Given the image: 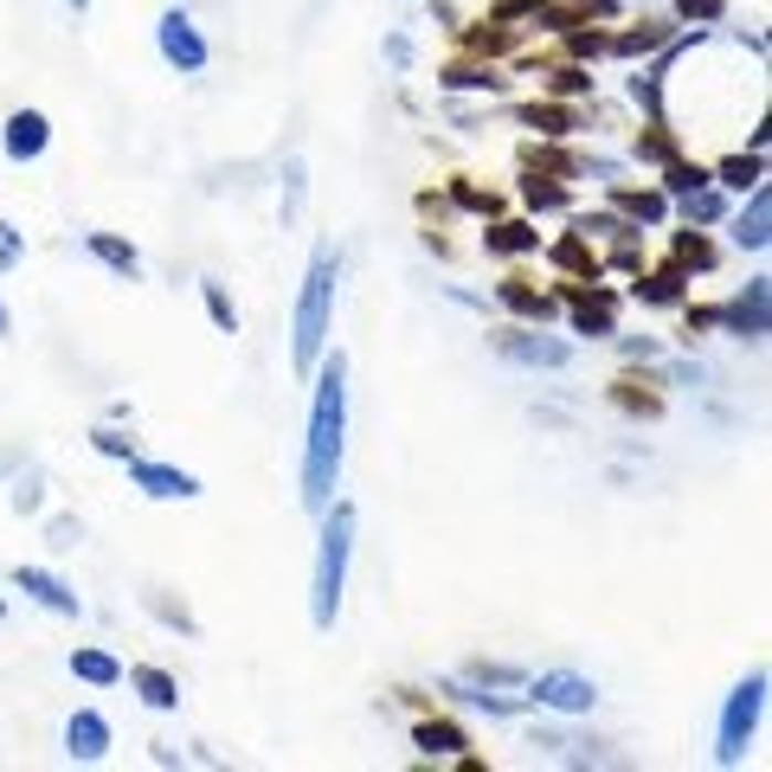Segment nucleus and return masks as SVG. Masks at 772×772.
<instances>
[{
    "label": "nucleus",
    "instance_id": "e433bc0d",
    "mask_svg": "<svg viewBox=\"0 0 772 772\" xmlns=\"http://www.w3.org/2000/svg\"><path fill=\"white\" fill-rule=\"evenodd\" d=\"M612 39H599V33H573V52H605Z\"/></svg>",
    "mask_w": 772,
    "mask_h": 772
},
{
    "label": "nucleus",
    "instance_id": "1a4fd4ad",
    "mask_svg": "<svg viewBox=\"0 0 772 772\" xmlns=\"http://www.w3.org/2000/svg\"><path fill=\"white\" fill-rule=\"evenodd\" d=\"M65 753L72 760H104L110 753V721L97 708H77L72 721H65Z\"/></svg>",
    "mask_w": 772,
    "mask_h": 772
},
{
    "label": "nucleus",
    "instance_id": "20e7f679",
    "mask_svg": "<svg viewBox=\"0 0 772 772\" xmlns=\"http://www.w3.org/2000/svg\"><path fill=\"white\" fill-rule=\"evenodd\" d=\"M760 708H766V676L753 669L734 696H728V708H721V740H715V760L721 766H734L740 753H747V740L760 728Z\"/></svg>",
    "mask_w": 772,
    "mask_h": 772
},
{
    "label": "nucleus",
    "instance_id": "f704fd0d",
    "mask_svg": "<svg viewBox=\"0 0 772 772\" xmlns=\"http://www.w3.org/2000/svg\"><path fill=\"white\" fill-rule=\"evenodd\" d=\"M683 13H689V20H715V13H721V0H683Z\"/></svg>",
    "mask_w": 772,
    "mask_h": 772
},
{
    "label": "nucleus",
    "instance_id": "ddd939ff",
    "mask_svg": "<svg viewBox=\"0 0 772 772\" xmlns=\"http://www.w3.org/2000/svg\"><path fill=\"white\" fill-rule=\"evenodd\" d=\"M766 225H772V193H766V187H753V207L740 213V225H734V245H747V252H760V245H766Z\"/></svg>",
    "mask_w": 772,
    "mask_h": 772
},
{
    "label": "nucleus",
    "instance_id": "c756f323",
    "mask_svg": "<svg viewBox=\"0 0 772 772\" xmlns=\"http://www.w3.org/2000/svg\"><path fill=\"white\" fill-rule=\"evenodd\" d=\"M521 200L528 207H567V193L560 187H541V181H521Z\"/></svg>",
    "mask_w": 772,
    "mask_h": 772
},
{
    "label": "nucleus",
    "instance_id": "4468645a",
    "mask_svg": "<svg viewBox=\"0 0 772 772\" xmlns=\"http://www.w3.org/2000/svg\"><path fill=\"white\" fill-rule=\"evenodd\" d=\"M129 683L142 689V701H148V708H175V701H181V683H175L168 669H155V663H142V669H129Z\"/></svg>",
    "mask_w": 772,
    "mask_h": 772
},
{
    "label": "nucleus",
    "instance_id": "9d476101",
    "mask_svg": "<svg viewBox=\"0 0 772 772\" xmlns=\"http://www.w3.org/2000/svg\"><path fill=\"white\" fill-rule=\"evenodd\" d=\"M13 586H20V592H33V599L45 605V612H65V618H77V592L65 586L59 573H45V567H20V573H13Z\"/></svg>",
    "mask_w": 772,
    "mask_h": 772
},
{
    "label": "nucleus",
    "instance_id": "aec40b11",
    "mask_svg": "<svg viewBox=\"0 0 772 772\" xmlns=\"http://www.w3.org/2000/svg\"><path fill=\"white\" fill-rule=\"evenodd\" d=\"M503 303H509L515 316H548L553 303L541 290H528V284H521V277H509V284H503Z\"/></svg>",
    "mask_w": 772,
    "mask_h": 772
},
{
    "label": "nucleus",
    "instance_id": "58836bf2",
    "mask_svg": "<svg viewBox=\"0 0 772 772\" xmlns=\"http://www.w3.org/2000/svg\"><path fill=\"white\" fill-rule=\"evenodd\" d=\"M0 335H7V309H0Z\"/></svg>",
    "mask_w": 772,
    "mask_h": 772
},
{
    "label": "nucleus",
    "instance_id": "6ab92c4d",
    "mask_svg": "<svg viewBox=\"0 0 772 772\" xmlns=\"http://www.w3.org/2000/svg\"><path fill=\"white\" fill-rule=\"evenodd\" d=\"M573 322L586 335H612V296H580L573 303Z\"/></svg>",
    "mask_w": 772,
    "mask_h": 772
},
{
    "label": "nucleus",
    "instance_id": "72a5a7b5",
    "mask_svg": "<svg viewBox=\"0 0 772 772\" xmlns=\"http://www.w3.org/2000/svg\"><path fill=\"white\" fill-rule=\"evenodd\" d=\"M97 451H110V457H123V464L136 457V451H129V438H116V432H97Z\"/></svg>",
    "mask_w": 772,
    "mask_h": 772
},
{
    "label": "nucleus",
    "instance_id": "cd10ccee",
    "mask_svg": "<svg viewBox=\"0 0 772 772\" xmlns=\"http://www.w3.org/2000/svg\"><path fill=\"white\" fill-rule=\"evenodd\" d=\"M676 257L696 264V271H708V264H715V245H708V239H676Z\"/></svg>",
    "mask_w": 772,
    "mask_h": 772
},
{
    "label": "nucleus",
    "instance_id": "bb28decb",
    "mask_svg": "<svg viewBox=\"0 0 772 772\" xmlns=\"http://www.w3.org/2000/svg\"><path fill=\"white\" fill-rule=\"evenodd\" d=\"M444 84H457V91H496L503 77H496V72H470V65H457V72H444Z\"/></svg>",
    "mask_w": 772,
    "mask_h": 772
},
{
    "label": "nucleus",
    "instance_id": "b1692460",
    "mask_svg": "<svg viewBox=\"0 0 772 772\" xmlns=\"http://www.w3.org/2000/svg\"><path fill=\"white\" fill-rule=\"evenodd\" d=\"M521 116H528L535 129L548 123V136H567V129H573V110H553V104H535V110H521Z\"/></svg>",
    "mask_w": 772,
    "mask_h": 772
},
{
    "label": "nucleus",
    "instance_id": "f8f14e48",
    "mask_svg": "<svg viewBox=\"0 0 772 772\" xmlns=\"http://www.w3.org/2000/svg\"><path fill=\"white\" fill-rule=\"evenodd\" d=\"M721 322H728V335H766V277H753L747 296L721 309Z\"/></svg>",
    "mask_w": 772,
    "mask_h": 772
},
{
    "label": "nucleus",
    "instance_id": "473e14b6",
    "mask_svg": "<svg viewBox=\"0 0 772 772\" xmlns=\"http://www.w3.org/2000/svg\"><path fill=\"white\" fill-rule=\"evenodd\" d=\"M631 97H637L644 110H657V77H631Z\"/></svg>",
    "mask_w": 772,
    "mask_h": 772
},
{
    "label": "nucleus",
    "instance_id": "39448f33",
    "mask_svg": "<svg viewBox=\"0 0 772 772\" xmlns=\"http://www.w3.org/2000/svg\"><path fill=\"white\" fill-rule=\"evenodd\" d=\"M155 45H161V59H168L175 72H207V39H200V27L187 20L181 7H168V13H161Z\"/></svg>",
    "mask_w": 772,
    "mask_h": 772
},
{
    "label": "nucleus",
    "instance_id": "f257e3e1",
    "mask_svg": "<svg viewBox=\"0 0 772 772\" xmlns=\"http://www.w3.org/2000/svg\"><path fill=\"white\" fill-rule=\"evenodd\" d=\"M348 368L335 355L329 368L316 373V412H309V444H303V503L329 509L335 503V477H341V432H348Z\"/></svg>",
    "mask_w": 772,
    "mask_h": 772
},
{
    "label": "nucleus",
    "instance_id": "412c9836",
    "mask_svg": "<svg viewBox=\"0 0 772 772\" xmlns=\"http://www.w3.org/2000/svg\"><path fill=\"white\" fill-rule=\"evenodd\" d=\"M637 296H644V303H683V271H657V277H644Z\"/></svg>",
    "mask_w": 772,
    "mask_h": 772
},
{
    "label": "nucleus",
    "instance_id": "f03ea898",
    "mask_svg": "<svg viewBox=\"0 0 772 772\" xmlns=\"http://www.w3.org/2000/svg\"><path fill=\"white\" fill-rule=\"evenodd\" d=\"M348 553H355V503H335L322 521V553H316V586H309V618L329 631L348 586Z\"/></svg>",
    "mask_w": 772,
    "mask_h": 772
},
{
    "label": "nucleus",
    "instance_id": "ea45409f",
    "mask_svg": "<svg viewBox=\"0 0 772 772\" xmlns=\"http://www.w3.org/2000/svg\"><path fill=\"white\" fill-rule=\"evenodd\" d=\"M0 618H7V599H0Z\"/></svg>",
    "mask_w": 772,
    "mask_h": 772
},
{
    "label": "nucleus",
    "instance_id": "6e6552de",
    "mask_svg": "<svg viewBox=\"0 0 772 772\" xmlns=\"http://www.w3.org/2000/svg\"><path fill=\"white\" fill-rule=\"evenodd\" d=\"M129 483L136 489H148V496H161V503H175V496H200V477H187V470H175V464H142V457H129Z\"/></svg>",
    "mask_w": 772,
    "mask_h": 772
},
{
    "label": "nucleus",
    "instance_id": "dca6fc26",
    "mask_svg": "<svg viewBox=\"0 0 772 772\" xmlns=\"http://www.w3.org/2000/svg\"><path fill=\"white\" fill-rule=\"evenodd\" d=\"M72 676L97 683V689H110V683H123V663L104 657V651H72Z\"/></svg>",
    "mask_w": 772,
    "mask_h": 772
},
{
    "label": "nucleus",
    "instance_id": "5701e85b",
    "mask_svg": "<svg viewBox=\"0 0 772 772\" xmlns=\"http://www.w3.org/2000/svg\"><path fill=\"white\" fill-rule=\"evenodd\" d=\"M721 181L728 187H760V155H734V161L721 168Z\"/></svg>",
    "mask_w": 772,
    "mask_h": 772
},
{
    "label": "nucleus",
    "instance_id": "7c9ffc66",
    "mask_svg": "<svg viewBox=\"0 0 772 772\" xmlns=\"http://www.w3.org/2000/svg\"><path fill=\"white\" fill-rule=\"evenodd\" d=\"M637 155H644V161H669L676 148H669V136H663V129H651V136H637Z\"/></svg>",
    "mask_w": 772,
    "mask_h": 772
},
{
    "label": "nucleus",
    "instance_id": "c9c22d12",
    "mask_svg": "<svg viewBox=\"0 0 772 772\" xmlns=\"http://www.w3.org/2000/svg\"><path fill=\"white\" fill-rule=\"evenodd\" d=\"M20 257V239H13V225H0V264H13Z\"/></svg>",
    "mask_w": 772,
    "mask_h": 772
},
{
    "label": "nucleus",
    "instance_id": "7ed1b4c3",
    "mask_svg": "<svg viewBox=\"0 0 772 772\" xmlns=\"http://www.w3.org/2000/svg\"><path fill=\"white\" fill-rule=\"evenodd\" d=\"M329 309H335V252L309 257V277H303V296H296V368L309 373L322 361V341H329Z\"/></svg>",
    "mask_w": 772,
    "mask_h": 772
},
{
    "label": "nucleus",
    "instance_id": "a211bd4d",
    "mask_svg": "<svg viewBox=\"0 0 772 772\" xmlns=\"http://www.w3.org/2000/svg\"><path fill=\"white\" fill-rule=\"evenodd\" d=\"M553 264H560V271H580V277H586V284H599V257L586 252V239H580V232H573V239H560V245H553Z\"/></svg>",
    "mask_w": 772,
    "mask_h": 772
},
{
    "label": "nucleus",
    "instance_id": "2eb2a0df",
    "mask_svg": "<svg viewBox=\"0 0 772 772\" xmlns=\"http://www.w3.org/2000/svg\"><path fill=\"white\" fill-rule=\"evenodd\" d=\"M412 740H419V753H432V760H444V753H464V728H457V721H419V728H412Z\"/></svg>",
    "mask_w": 772,
    "mask_h": 772
},
{
    "label": "nucleus",
    "instance_id": "0eeeda50",
    "mask_svg": "<svg viewBox=\"0 0 772 772\" xmlns=\"http://www.w3.org/2000/svg\"><path fill=\"white\" fill-rule=\"evenodd\" d=\"M496 348L509 355V361H521V368H560L573 348L567 341H553V335H528V329H509V335H496Z\"/></svg>",
    "mask_w": 772,
    "mask_h": 772
},
{
    "label": "nucleus",
    "instance_id": "2f4dec72",
    "mask_svg": "<svg viewBox=\"0 0 772 772\" xmlns=\"http://www.w3.org/2000/svg\"><path fill=\"white\" fill-rule=\"evenodd\" d=\"M207 309H213V322H220V329H239V316H232V303L220 296V284H207Z\"/></svg>",
    "mask_w": 772,
    "mask_h": 772
},
{
    "label": "nucleus",
    "instance_id": "4be33fe9",
    "mask_svg": "<svg viewBox=\"0 0 772 772\" xmlns=\"http://www.w3.org/2000/svg\"><path fill=\"white\" fill-rule=\"evenodd\" d=\"M541 245V232H528V225H496L489 232V252H535Z\"/></svg>",
    "mask_w": 772,
    "mask_h": 772
},
{
    "label": "nucleus",
    "instance_id": "f3484780",
    "mask_svg": "<svg viewBox=\"0 0 772 772\" xmlns=\"http://www.w3.org/2000/svg\"><path fill=\"white\" fill-rule=\"evenodd\" d=\"M91 252L104 257L110 271H123V277H136V271H142V257H136V245H123V239H110V232H91Z\"/></svg>",
    "mask_w": 772,
    "mask_h": 772
},
{
    "label": "nucleus",
    "instance_id": "423d86ee",
    "mask_svg": "<svg viewBox=\"0 0 772 772\" xmlns=\"http://www.w3.org/2000/svg\"><path fill=\"white\" fill-rule=\"evenodd\" d=\"M535 701L553 708V715H586L592 701H599V689H592L586 676H573V669H548V676L535 683Z\"/></svg>",
    "mask_w": 772,
    "mask_h": 772
},
{
    "label": "nucleus",
    "instance_id": "4c0bfd02",
    "mask_svg": "<svg viewBox=\"0 0 772 772\" xmlns=\"http://www.w3.org/2000/svg\"><path fill=\"white\" fill-rule=\"evenodd\" d=\"M72 7H77V13H84V7H91V0H72Z\"/></svg>",
    "mask_w": 772,
    "mask_h": 772
},
{
    "label": "nucleus",
    "instance_id": "9b49d317",
    "mask_svg": "<svg viewBox=\"0 0 772 772\" xmlns=\"http://www.w3.org/2000/svg\"><path fill=\"white\" fill-rule=\"evenodd\" d=\"M45 142H52V123H45L39 110H13V116H7V155H13V161H39Z\"/></svg>",
    "mask_w": 772,
    "mask_h": 772
},
{
    "label": "nucleus",
    "instance_id": "a878e982",
    "mask_svg": "<svg viewBox=\"0 0 772 772\" xmlns=\"http://www.w3.org/2000/svg\"><path fill=\"white\" fill-rule=\"evenodd\" d=\"M669 193H696V187H708V175H701V168H689V161H669Z\"/></svg>",
    "mask_w": 772,
    "mask_h": 772
},
{
    "label": "nucleus",
    "instance_id": "393cba45",
    "mask_svg": "<svg viewBox=\"0 0 772 772\" xmlns=\"http://www.w3.org/2000/svg\"><path fill=\"white\" fill-rule=\"evenodd\" d=\"M618 207L631 220H663V193H618Z\"/></svg>",
    "mask_w": 772,
    "mask_h": 772
},
{
    "label": "nucleus",
    "instance_id": "c85d7f7f",
    "mask_svg": "<svg viewBox=\"0 0 772 772\" xmlns=\"http://www.w3.org/2000/svg\"><path fill=\"white\" fill-rule=\"evenodd\" d=\"M651 45H663V27H644V33H625V39H612V52H651Z\"/></svg>",
    "mask_w": 772,
    "mask_h": 772
}]
</instances>
